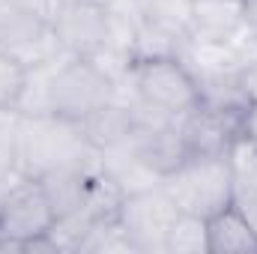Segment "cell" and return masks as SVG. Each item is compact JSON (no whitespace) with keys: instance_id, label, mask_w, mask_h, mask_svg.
Masks as SVG:
<instances>
[{"instance_id":"1","label":"cell","mask_w":257,"mask_h":254,"mask_svg":"<svg viewBox=\"0 0 257 254\" xmlns=\"http://www.w3.org/2000/svg\"><path fill=\"white\" fill-rule=\"evenodd\" d=\"M18 165L24 177H42L60 168L102 171V153L87 141L78 123L54 114H21Z\"/></svg>"},{"instance_id":"2","label":"cell","mask_w":257,"mask_h":254,"mask_svg":"<svg viewBox=\"0 0 257 254\" xmlns=\"http://www.w3.org/2000/svg\"><path fill=\"white\" fill-rule=\"evenodd\" d=\"M120 84H128V96L153 108L162 117H183L200 102L197 78L180 54H144L132 57Z\"/></svg>"},{"instance_id":"3","label":"cell","mask_w":257,"mask_h":254,"mask_svg":"<svg viewBox=\"0 0 257 254\" xmlns=\"http://www.w3.org/2000/svg\"><path fill=\"white\" fill-rule=\"evenodd\" d=\"M180 212L209 218L230 206L233 194V165L227 156H186L171 174L159 180Z\"/></svg>"},{"instance_id":"4","label":"cell","mask_w":257,"mask_h":254,"mask_svg":"<svg viewBox=\"0 0 257 254\" xmlns=\"http://www.w3.org/2000/svg\"><path fill=\"white\" fill-rule=\"evenodd\" d=\"M0 48L27 69L48 66L66 54L54 24L36 18L12 0H0Z\"/></svg>"},{"instance_id":"5","label":"cell","mask_w":257,"mask_h":254,"mask_svg":"<svg viewBox=\"0 0 257 254\" xmlns=\"http://www.w3.org/2000/svg\"><path fill=\"white\" fill-rule=\"evenodd\" d=\"M177 215V203L159 183L123 194L117 209V218L135 251H165V236Z\"/></svg>"},{"instance_id":"6","label":"cell","mask_w":257,"mask_h":254,"mask_svg":"<svg viewBox=\"0 0 257 254\" xmlns=\"http://www.w3.org/2000/svg\"><path fill=\"white\" fill-rule=\"evenodd\" d=\"M54 221V206L36 177H21L0 194V236L18 242V248L42 233H51Z\"/></svg>"},{"instance_id":"7","label":"cell","mask_w":257,"mask_h":254,"mask_svg":"<svg viewBox=\"0 0 257 254\" xmlns=\"http://www.w3.org/2000/svg\"><path fill=\"white\" fill-rule=\"evenodd\" d=\"M242 111L215 102H197L192 111L177 117V129L189 156H227L242 138Z\"/></svg>"},{"instance_id":"8","label":"cell","mask_w":257,"mask_h":254,"mask_svg":"<svg viewBox=\"0 0 257 254\" xmlns=\"http://www.w3.org/2000/svg\"><path fill=\"white\" fill-rule=\"evenodd\" d=\"M66 54L99 60L111 48V12L105 3L66 0L60 18L54 21Z\"/></svg>"},{"instance_id":"9","label":"cell","mask_w":257,"mask_h":254,"mask_svg":"<svg viewBox=\"0 0 257 254\" xmlns=\"http://www.w3.org/2000/svg\"><path fill=\"white\" fill-rule=\"evenodd\" d=\"M242 0H192L186 39L194 45H236L242 39Z\"/></svg>"},{"instance_id":"10","label":"cell","mask_w":257,"mask_h":254,"mask_svg":"<svg viewBox=\"0 0 257 254\" xmlns=\"http://www.w3.org/2000/svg\"><path fill=\"white\" fill-rule=\"evenodd\" d=\"M206 239H209V254H254L257 251L254 227L245 221V215L233 203L206 218Z\"/></svg>"},{"instance_id":"11","label":"cell","mask_w":257,"mask_h":254,"mask_svg":"<svg viewBox=\"0 0 257 254\" xmlns=\"http://www.w3.org/2000/svg\"><path fill=\"white\" fill-rule=\"evenodd\" d=\"M230 165H233V194L230 203L245 215V221L257 233V150L248 141H236L230 150Z\"/></svg>"},{"instance_id":"12","label":"cell","mask_w":257,"mask_h":254,"mask_svg":"<svg viewBox=\"0 0 257 254\" xmlns=\"http://www.w3.org/2000/svg\"><path fill=\"white\" fill-rule=\"evenodd\" d=\"M165 254H209L206 218L180 212L165 236Z\"/></svg>"},{"instance_id":"13","label":"cell","mask_w":257,"mask_h":254,"mask_svg":"<svg viewBox=\"0 0 257 254\" xmlns=\"http://www.w3.org/2000/svg\"><path fill=\"white\" fill-rule=\"evenodd\" d=\"M27 75H30L27 66H21L12 54L0 48V108H18L27 87Z\"/></svg>"},{"instance_id":"14","label":"cell","mask_w":257,"mask_h":254,"mask_svg":"<svg viewBox=\"0 0 257 254\" xmlns=\"http://www.w3.org/2000/svg\"><path fill=\"white\" fill-rule=\"evenodd\" d=\"M236 84H239V93L245 96V102H257V54L254 57L242 54V63L236 69Z\"/></svg>"},{"instance_id":"15","label":"cell","mask_w":257,"mask_h":254,"mask_svg":"<svg viewBox=\"0 0 257 254\" xmlns=\"http://www.w3.org/2000/svg\"><path fill=\"white\" fill-rule=\"evenodd\" d=\"M12 3L21 6V9H27V12H33L36 18H42L48 24H54L60 18V12H63V6H66V0H12Z\"/></svg>"},{"instance_id":"16","label":"cell","mask_w":257,"mask_h":254,"mask_svg":"<svg viewBox=\"0 0 257 254\" xmlns=\"http://www.w3.org/2000/svg\"><path fill=\"white\" fill-rule=\"evenodd\" d=\"M242 33L245 42L257 48V0H242Z\"/></svg>"},{"instance_id":"17","label":"cell","mask_w":257,"mask_h":254,"mask_svg":"<svg viewBox=\"0 0 257 254\" xmlns=\"http://www.w3.org/2000/svg\"><path fill=\"white\" fill-rule=\"evenodd\" d=\"M242 141H248L257 150V102H248L242 111Z\"/></svg>"},{"instance_id":"18","label":"cell","mask_w":257,"mask_h":254,"mask_svg":"<svg viewBox=\"0 0 257 254\" xmlns=\"http://www.w3.org/2000/svg\"><path fill=\"white\" fill-rule=\"evenodd\" d=\"M87 3H105V0H87Z\"/></svg>"}]
</instances>
